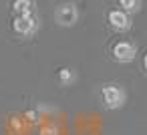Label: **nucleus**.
<instances>
[{"instance_id":"nucleus-1","label":"nucleus","mask_w":147,"mask_h":135,"mask_svg":"<svg viewBox=\"0 0 147 135\" xmlns=\"http://www.w3.org/2000/svg\"><path fill=\"white\" fill-rule=\"evenodd\" d=\"M101 99H103V103H105L107 109L117 111V109H121L127 103V93H125V89L121 85L107 83V85L101 87Z\"/></svg>"},{"instance_id":"nucleus-2","label":"nucleus","mask_w":147,"mask_h":135,"mask_svg":"<svg viewBox=\"0 0 147 135\" xmlns=\"http://www.w3.org/2000/svg\"><path fill=\"white\" fill-rule=\"evenodd\" d=\"M55 22L63 28H71L79 22V8L75 2L67 0V2H61L55 8Z\"/></svg>"},{"instance_id":"nucleus-3","label":"nucleus","mask_w":147,"mask_h":135,"mask_svg":"<svg viewBox=\"0 0 147 135\" xmlns=\"http://www.w3.org/2000/svg\"><path fill=\"white\" fill-rule=\"evenodd\" d=\"M12 28L18 36L22 38H32L38 32V20L34 14H22V16H14Z\"/></svg>"},{"instance_id":"nucleus-4","label":"nucleus","mask_w":147,"mask_h":135,"mask_svg":"<svg viewBox=\"0 0 147 135\" xmlns=\"http://www.w3.org/2000/svg\"><path fill=\"white\" fill-rule=\"evenodd\" d=\"M113 59L121 65H127V63H133L135 57H137V45L135 43H129V41H119L113 45V51H111Z\"/></svg>"},{"instance_id":"nucleus-5","label":"nucleus","mask_w":147,"mask_h":135,"mask_svg":"<svg viewBox=\"0 0 147 135\" xmlns=\"http://www.w3.org/2000/svg\"><path fill=\"white\" fill-rule=\"evenodd\" d=\"M107 20H109V26L117 32H127L131 28V16L127 12H123L121 8H115L107 14Z\"/></svg>"},{"instance_id":"nucleus-6","label":"nucleus","mask_w":147,"mask_h":135,"mask_svg":"<svg viewBox=\"0 0 147 135\" xmlns=\"http://www.w3.org/2000/svg\"><path fill=\"white\" fill-rule=\"evenodd\" d=\"M57 81H59L63 87H71V85H75V83H77V73H75V69H71V67H63V69H59V73H57Z\"/></svg>"},{"instance_id":"nucleus-7","label":"nucleus","mask_w":147,"mask_h":135,"mask_svg":"<svg viewBox=\"0 0 147 135\" xmlns=\"http://www.w3.org/2000/svg\"><path fill=\"white\" fill-rule=\"evenodd\" d=\"M12 10H14V14H16V16L32 14L34 4H32V0H14V2H12Z\"/></svg>"},{"instance_id":"nucleus-8","label":"nucleus","mask_w":147,"mask_h":135,"mask_svg":"<svg viewBox=\"0 0 147 135\" xmlns=\"http://www.w3.org/2000/svg\"><path fill=\"white\" fill-rule=\"evenodd\" d=\"M141 4H143V0H119V6L123 12H127L129 16L131 14H137L141 10Z\"/></svg>"},{"instance_id":"nucleus-9","label":"nucleus","mask_w":147,"mask_h":135,"mask_svg":"<svg viewBox=\"0 0 147 135\" xmlns=\"http://www.w3.org/2000/svg\"><path fill=\"white\" fill-rule=\"evenodd\" d=\"M143 71H145V75H147V53H145V57H143Z\"/></svg>"}]
</instances>
